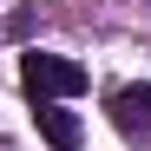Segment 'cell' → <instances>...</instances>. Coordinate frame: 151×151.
Wrapping results in <instances>:
<instances>
[{
  "label": "cell",
  "instance_id": "obj_1",
  "mask_svg": "<svg viewBox=\"0 0 151 151\" xmlns=\"http://www.w3.org/2000/svg\"><path fill=\"white\" fill-rule=\"evenodd\" d=\"M20 92L33 105H59V99H79L86 92V66L66 59V53H20Z\"/></svg>",
  "mask_w": 151,
  "mask_h": 151
},
{
  "label": "cell",
  "instance_id": "obj_2",
  "mask_svg": "<svg viewBox=\"0 0 151 151\" xmlns=\"http://www.w3.org/2000/svg\"><path fill=\"white\" fill-rule=\"evenodd\" d=\"M105 118H112V132H118L125 145L151 151V86H145V79H132V86L105 92Z\"/></svg>",
  "mask_w": 151,
  "mask_h": 151
},
{
  "label": "cell",
  "instance_id": "obj_3",
  "mask_svg": "<svg viewBox=\"0 0 151 151\" xmlns=\"http://www.w3.org/2000/svg\"><path fill=\"white\" fill-rule=\"evenodd\" d=\"M33 125H40V138L53 145V151H79V138H86V125L72 118L66 105H40V112H33Z\"/></svg>",
  "mask_w": 151,
  "mask_h": 151
},
{
  "label": "cell",
  "instance_id": "obj_4",
  "mask_svg": "<svg viewBox=\"0 0 151 151\" xmlns=\"http://www.w3.org/2000/svg\"><path fill=\"white\" fill-rule=\"evenodd\" d=\"M33 33V13H13V20H0V40H27Z\"/></svg>",
  "mask_w": 151,
  "mask_h": 151
}]
</instances>
